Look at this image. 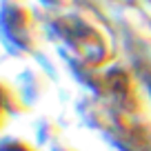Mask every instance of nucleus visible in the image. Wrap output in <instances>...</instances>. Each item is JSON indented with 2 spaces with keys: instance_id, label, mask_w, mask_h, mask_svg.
<instances>
[{
  "instance_id": "1",
  "label": "nucleus",
  "mask_w": 151,
  "mask_h": 151,
  "mask_svg": "<svg viewBox=\"0 0 151 151\" xmlns=\"http://www.w3.org/2000/svg\"><path fill=\"white\" fill-rule=\"evenodd\" d=\"M0 151H36V149L22 140H2L0 142Z\"/></svg>"
},
{
  "instance_id": "2",
  "label": "nucleus",
  "mask_w": 151,
  "mask_h": 151,
  "mask_svg": "<svg viewBox=\"0 0 151 151\" xmlns=\"http://www.w3.org/2000/svg\"><path fill=\"white\" fill-rule=\"evenodd\" d=\"M7 107H9V89L0 82V127L5 124L7 118Z\"/></svg>"
}]
</instances>
